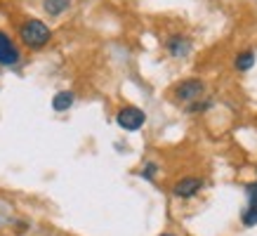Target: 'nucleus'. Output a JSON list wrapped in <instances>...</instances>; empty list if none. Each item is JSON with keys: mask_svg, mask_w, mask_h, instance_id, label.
<instances>
[{"mask_svg": "<svg viewBox=\"0 0 257 236\" xmlns=\"http://www.w3.org/2000/svg\"><path fill=\"white\" fill-rule=\"evenodd\" d=\"M203 92H205V85H203V80H198V78L182 80V83L172 90L175 102H182V104H196L203 97Z\"/></svg>", "mask_w": 257, "mask_h": 236, "instance_id": "nucleus-3", "label": "nucleus"}, {"mask_svg": "<svg viewBox=\"0 0 257 236\" xmlns=\"http://www.w3.org/2000/svg\"><path fill=\"white\" fill-rule=\"evenodd\" d=\"M19 38L29 50H43L47 47V43L52 40V31L45 22L40 19H26V22L19 26Z\"/></svg>", "mask_w": 257, "mask_h": 236, "instance_id": "nucleus-1", "label": "nucleus"}, {"mask_svg": "<svg viewBox=\"0 0 257 236\" xmlns=\"http://www.w3.org/2000/svg\"><path fill=\"white\" fill-rule=\"evenodd\" d=\"M163 236H175V234H163Z\"/></svg>", "mask_w": 257, "mask_h": 236, "instance_id": "nucleus-12", "label": "nucleus"}, {"mask_svg": "<svg viewBox=\"0 0 257 236\" xmlns=\"http://www.w3.org/2000/svg\"><path fill=\"white\" fill-rule=\"evenodd\" d=\"M71 8V0H43V10L50 17H59Z\"/></svg>", "mask_w": 257, "mask_h": 236, "instance_id": "nucleus-9", "label": "nucleus"}, {"mask_svg": "<svg viewBox=\"0 0 257 236\" xmlns=\"http://www.w3.org/2000/svg\"><path fill=\"white\" fill-rule=\"evenodd\" d=\"M116 123L127 133H135V130H142L144 123H147V113L140 109V106H133V104H125L120 106L116 113Z\"/></svg>", "mask_w": 257, "mask_h": 236, "instance_id": "nucleus-2", "label": "nucleus"}, {"mask_svg": "<svg viewBox=\"0 0 257 236\" xmlns=\"http://www.w3.org/2000/svg\"><path fill=\"white\" fill-rule=\"evenodd\" d=\"M165 50H168L170 57L182 59V57H187L189 52H191V43H189V38H184V36H170V38L165 40Z\"/></svg>", "mask_w": 257, "mask_h": 236, "instance_id": "nucleus-6", "label": "nucleus"}, {"mask_svg": "<svg viewBox=\"0 0 257 236\" xmlns=\"http://www.w3.org/2000/svg\"><path fill=\"white\" fill-rule=\"evenodd\" d=\"M234 66L238 71H248L255 66V52L252 50H245V52H241V55L234 59Z\"/></svg>", "mask_w": 257, "mask_h": 236, "instance_id": "nucleus-10", "label": "nucleus"}, {"mask_svg": "<svg viewBox=\"0 0 257 236\" xmlns=\"http://www.w3.org/2000/svg\"><path fill=\"white\" fill-rule=\"evenodd\" d=\"M76 104V94L71 92V90H62V92H57L55 97H52V109L55 111H69L71 106Z\"/></svg>", "mask_w": 257, "mask_h": 236, "instance_id": "nucleus-8", "label": "nucleus"}, {"mask_svg": "<svg viewBox=\"0 0 257 236\" xmlns=\"http://www.w3.org/2000/svg\"><path fill=\"white\" fill-rule=\"evenodd\" d=\"M245 191H248V208L243 210V224L252 227V224H257V182L248 184Z\"/></svg>", "mask_w": 257, "mask_h": 236, "instance_id": "nucleus-7", "label": "nucleus"}, {"mask_svg": "<svg viewBox=\"0 0 257 236\" xmlns=\"http://www.w3.org/2000/svg\"><path fill=\"white\" fill-rule=\"evenodd\" d=\"M201 187H203V182L198 180V177H184V180H179L177 184L172 187V194L177 198H191L201 191Z\"/></svg>", "mask_w": 257, "mask_h": 236, "instance_id": "nucleus-5", "label": "nucleus"}, {"mask_svg": "<svg viewBox=\"0 0 257 236\" xmlns=\"http://www.w3.org/2000/svg\"><path fill=\"white\" fill-rule=\"evenodd\" d=\"M156 173H158V165L156 163H147L144 168H142V177H144V180H154V177H156Z\"/></svg>", "mask_w": 257, "mask_h": 236, "instance_id": "nucleus-11", "label": "nucleus"}, {"mask_svg": "<svg viewBox=\"0 0 257 236\" xmlns=\"http://www.w3.org/2000/svg\"><path fill=\"white\" fill-rule=\"evenodd\" d=\"M22 62V52L5 31H0V66H17Z\"/></svg>", "mask_w": 257, "mask_h": 236, "instance_id": "nucleus-4", "label": "nucleus"}]
</instances>
